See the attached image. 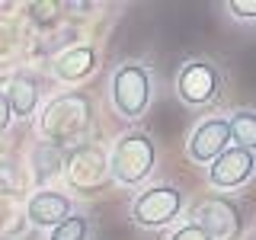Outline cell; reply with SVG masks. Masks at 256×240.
<instances>
[{
	"mask_svg": "<svg viewBox=\"0 0 256 240\" xmlns=\"http://www.w3.org/2000/svg\"><path fill=\"white\" fill-rule=\"evenodd\" d=\"M90 122V100L84 93H68L61 100L48 102L42 128L48 138H70V134L84 132Z\"/></svg>",
	"mask_w": 256,
	"mask_h": 240,
	"instance_id": "5b68a950",
	"label": "cell"
},
{
	"mask_svg": "<svg viewBox=\"0 0 256 240\" xmlns=\"http://www.w3.org/2000/svg\"><path fill=\"white\" fill-rule=\"evenodd\" d=\"M154 164H157V150H154V141L144 132L122 134L109 157V170L122 186H141L154 170Z\"/></svg>",
	"mask_w": 256,
	"mask_h": 240,
	"instance_id": "6da1fadb",
	"label": "cell"
},
{
	"mask_svg": "<svg viewBox=\"0 0 256 240\" xmlns=\"http://www.w3.org/2000/svg\"><path fill=\"white\" fill-rule=\"evenodd\" d=\"M10 122H13V112H10V102H6L4 90H0V132H6Z\"/></svg>",
	"mask_w": 256,
	"mask_h": 240,
	"instance_id": "2e32d148",
	"label": "cell"
},
{
	"mask_svg": "<svg viewBox=\"0 0 256 240\" xmlns=\"http://www.w3.org/2000/svg\"><path fill=\"white\" fill-rule=\"evenodd\" d=\"M176 93L189 106H208L221 93V74L212 61H186L176 77Z\"/></svg>",
	"mask_w": 256,
	"mask_h": 240,
	"instance_id": "277c9868",
	"label": "cell"
},
{
	"mask_svg": "<svg viewBox=\"0 0 256 240\" xmlns=\"http://www.w3.org/2000/svg\"><path fill=\"white\" fill-rule=\"evenodd\" d=\"M86 237H90V221H86L84 214L70 212L58 228H52V237L48 240H86Z\"/></svg>",
	"mask_w": 256,
	"mask_h": 240,
	"instance_id": "4fadbf2b",
	"label": "cell"
},
{
	"mask_svg": "<svg viewBox=\"0 0 256 240\" xmlns=\"http://www.w3.org/2000/svg\"><path fill=\"white\" fill-rule=\"evenodd\" d=\"M228 6L237 20H256V0H230Z\"/></svg>",
	"mask_w": 256,
	"mask_h": 240,
	"instance_id": "9a60e30c",
	"label": "cell"
},
{
	"mask_svg": "<svg viewBox=\"0 0 256 240\" xmlns=\"http://www.w3.org/2000/svg\"><path fill=\"white\" fill-rule=\"evenodd\" d=\"M228 128H230V141L234 148H244L256 154V109H237L228 116Z\"/></svg>",
	"mask_w": 256,
	"mask_h": 240,
	"instance_id": "7c38bea8",
	"label": "cell"
},
{
	"mask_svg": "<svg viewBox=\"0 0 256 240\" xmlns=\"http://www.w3.org/2000/svg\"><path fill=\"white\" fill-rule=\"evenodd\" d=\"M6 102H10V112L20 118H29L38 106V84L32 77H13L10 86L4 90Z\"/></svg>",
	"mask_w": 256,
	"mask_h": 240,
	"instance_id": "8fae6325",
	"label": "cell"
},
{
	"mask_svg": "<svg viewBox=\"0 0 256 240\" xmlns=\"http://www.w3.org/2000/svg\"><path fill=\"white\" fill-rule=\"evenodd\" d=\"M256 173V154L244 148H228L208 164V182L214 189H237Z\"/></svg>",
	"mask_w": 256,
	"mask_h": 240,
	"instance_id": "52a82bcc",
	"label": "cell"
},
{
	"mask_svg": "<svg viewBox=\"0 0 256 240\" xmlns=\"http://www.w3.org/2000/svg\"><path fill=\"white\" fill-rule=\"evenodd\" d=\"M228 148H230V128H228V118H218V116L198 122L189 138V157L196 164H212Z\"/></svg>",
	"mask_w": 256,
	"mask_h": 240,
	"instance_id": "ba28073f",
	"label": "cell"
},
{
	"mask_svg": "<svg viewBox=\"0 0 256 240\" xmlns=\"http://www.w3.org/2000/svg\"><path fill=\"white\" fill-rule=\"evenodd\" d=\"M70 198L68 196H61V192H52V189H42V192H36V196L29 198V205H26V214H29V221L36 224V228H58V224L70 214Z\"/></svg>",
	"mask_w": 256,
	"mask_h": 240,
	"instance_id": "9c48e42d",
	"label": "cell"
},
{
	"mask_svg": "<svg viewBox=\"0 0 256 240\" xmlns=\"http://www.w3.org/2000/svg\"><path fill=\"white\" fill-rule=\"evenodd\" d=\"M112 106L118 116L138 118L150 106V70L144 64H118L112 74Z\"/></svg>",
	"mask_w": 256,
	"mask_h": 240,
	"instance_id": "7a4b0ae2",
	"label": "cell"
},
{
	"mask_svg": "<svg viewBox=\"0 0 256 240\" xmlns=\"http://www.w3.org/2000/svg\"><path fill=\"white\" fill-rule=\"evenodd\" d=\"M196 224L205 230L212 240H237L240 230H244V218H240V208L230 202V198H205L202 205L196 208Z\"/></svg>",
	"mask_w": 256,
	"mask_h": 240,
	"instance_id": "8992f818",
	"label": "cell"
},
{
	"mask_svg": "<svg viewBox=\"0 0 256 240\" xmlns=\"http://www.w3.org/2000/svg\"><path fill=\"white\" fill-rule=\"evenodd\" d=\"M54 77L58 80H68V84H77V80H84L86 74H93L96 68V52L90 45H77V48H68L64 54L54 58Z\"/></svg>",
	"mask_w": 256,
	"mask_h": 240,
	"instance_id": "30bf717a",
	"label": "cell"
},
{
	"mask_svg": "<svg viewBox=\"0 0 256 240\" xmlns=\"http://www.w3.org/2000/svg\"><path fill=\"white\" fill-rule=\"evenodd\" d=\"M182 192L176 186H150L132 202V221L138 228H164L182 212Z\"/></svg>",
	"mask_w": 256,
	"mask_h": 240,
	"instance_id": "3957f363",
	"label": "cell"
},
{
	"mask_svg": "<svg viewBox=\"0 0 256 240\" xmlns=\"http://www.w3.org/2000/svg\"><path fill=\"white\" fill-rule=\"evenodd\" d=\"M166 240H212V237H208L196 221H189V224H180V228H176Z\"/></svg>",
	"mask_w": 256,
	"mask_h": 240,
	"instance_id": "5bb4252c",
	"label": "cell"
}]
</instances>
